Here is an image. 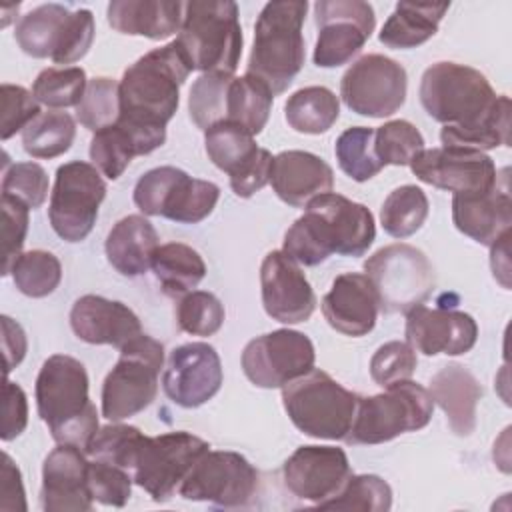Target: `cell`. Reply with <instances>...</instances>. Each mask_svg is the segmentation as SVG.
<instances>
[{
	"label": "cell",
	"mask_w": 512,
	"mask_h": 512,
	"mask_svg": "<svg viewBox=\"0 0 512 512\" xmlns=\"http://www.w3.org/2000/svg\"><path fill=\"white\" fill-rule=\"evenodd\" d=\"M192 66L176 40L154 48L128 66L118 82L120 124L132 138L138 156L166 142V124L178 110L180 86Z\"/></svg>",
	"instance_id": "6da1fadb"
},
{
	"label": "cell",
	"mask_w": 512,
	"mask_h": 512,
	"mask_svg": "<svg viewBox=\"0 0 512 512\" xmlns=\"http://www.w3.org/2000/svg\"><path fill=\"white\" fill-rule=\"evenodd\" d=\"M306 212L286 230L282 252L302 266H318L330 258L364 256L376 238L372 212L342 194L326 192L306 206Z\"/></svg>",
	"instance_id": "7a4b0ae2"
},
{
	"label": "cell",
	"mask_w": 512,
	"mask_h": 512,
	"mask_svg": "<svg viewBox=\"0 0 512 512\" xmlns=\"http://www.w3.org/2000/svg\"><path fill=\"white\" fill-rule=\"evenodd\" d=\"M88 384V372L80 360L68 354L44 360L34 386L36 410L58 444L84 450L100 428Z\"/></svg>",
	"instance_id": "3957f363"
},
{
	"label": "cell",
	"mask_w": 512,
	"mask_h": 512,
	"mask_svg": "<svg viewBox=\"0 0 512 512\" xmlns=\"http://www.w3.org/2000/svg\"><path fill=\"white\" fill-rule=\"evenodd\" d=\"M306 12V0H272L264 4L254 24L246 74L264 82L274 96L286 92L304 66L302 26Z\"/></svg>",
	"instance_id": "277c9868"
},
{
	"label": "cell",
	"mask_w": 512,
	"mask_h": 512,
	"mask_svg": "<svg viewBox=\"0 0 512 512\" xmlns=\"http://www.w3.org/2000/svg\"><path fill=\"white\" fill-rule=\"evenodd\" d=\"M426 114L450 128H474L496 110L498 96L488 78L466 64L436 62L422 74L418 88Z\"/></svg>",
	"instance_id": "5b68a950"
},
{
	"label": "cell",
	"mask_w": 512,
	"mask_h": 512,
	"mask_svg": "<svg viewBox=\"0 0 512 512\" xmlns=\"http://www.w3.org/2000/svg\"><path fill=\"white\" fill-rule=\"evenodd\" d=\"M176 42L192 70L234 74L242 54L238 4L230 0L186 2Z\"/></svg>",
	"instance_id": "8992f818"
},
{
	"label": "cell",
	"mask_w": 512,
	"mask_h": 512,
	"mask_svg": "<svg viewBox=\"0 0 512 512\" xmlns=\"http://www.w3.org/2000/svg\"><path fill=\"white\" fill-rule=\"evenodd\" d=\"M360 396L328 372L312 368L282 386V404L292 424L312 438L344 440L354 422Z\"/></svg>",
	"instance_id": "52a82bcc"
},
{
	"label": "cell",
	"mask_w": 512,
	"mask_h": 512,
	"mask_svg": "<svg viewBox=\"0 0 512 512\" xmlns=\"http://www.w3.org/2000/svg\"><path fill=\"white\" fill-rule=\"evenodd\" d=\"M434 402L430 392L404 380L374 396H360L346 444L372 446L390 442L400 434L416 432L432 420Z\"/></svg>",
	"instance_id": "ba28073f"
},
{
	"label": "cell",
	"mask_w": 512,
	"mask_h": 512,
	"mask_svg": "<svg viewBox=\"0 0 512 512\" xmlns=\"http://www.w3.org/2000/svg\"><path fill=\"white\" fill-rule=\"evenodd\" d=\"M96 34L94 14L88 8L68 10L62 4H40L20 16L14 38L24 54L32 58H50L56 64H74L82 60Z\"/></svg>",
	"instance_id": "9c48e42d"
},
{
	"label": "cell",
	"mask_w": 512,
	"mask_h": 512,
	"mask_svg": "<svg viewBox=\"0 0 512 512\" xmlns=\"http://www.w3.org/2000/svg\"><path fill=\"white\" fill-rule=\"evenodd\" d=\"M162 366L164 346L144 332L120 348V358L102 384V416L122 422L146 410L156 400Z\"/></svg>",
	"instance_id": "30bf717a"
},
{
	"label": "cell",
	"mask_w": 512,
	"mask_h": 512,
	"mask_svg": "<svg viewBox=\"0 0 512 512\" xmlns=\"http://www.w3.org/2000/svg\"><path fill=\"white\" fill-rule=\"evenodd\" d=\"M132 198L144 216L198 224L214 212L220 188L210 180L192 178L182 168L158 166L138 178Z\"/></svg>",
	"instance_id": "8fae6325"
},
{
	"label": "cell",
	"mask_w": 512,
	"mask_h": 512,
	"mask_svg": "<svg viewBox=\"0 0 512 512\" xmlns=\"http://www.w3.org/2000/svg\"><path fill=\"white\" fill-rule=\"evenodd\" d=\"M364 274L370 278L380 310L408 312L430 298L436 278L428 256L410 244L396 242L376 250L364 262Z\"/></svg>",
	"instance_id": "7c38bea8"
},
{
	"label": "cell",
	"mask_w": 512,
	"mask_h": 512,
	"mask_svg": "<svg viewBox=\"0 0 512 512\" xmlns=\"http://www.w3.org/2000/svg\"><path fill=\"white\" fill-rule=\"evenodd\" d=\"M210 450V444L192 432L174 430L158 436H142L132 466V482L150 494L154 502H166L180 488L194 462Z\"/></svg>",
	"instance_id": "4fadbf2b"
},
{
	"label": "cell",
	"mask_w": 512,
	"mask_h": 512,
	"mask_svg": "<svg viewBox=\"0 0 512 512\" xmlns=\"http://www.w3.org/2000/svg\"><path fill=\"white\" fill-rule=\"evenodd\" d=\"M104 198L106 182L94 164L72 160L58 166L48 206L52 230L66 242H82L92 232Z\"/></svg>",
	"instance_id": "5bb4252c"
},
{
	"label": "cell",
	"mask_w": 512,
	"mask_h": 512,
	"mask_svg": "<svg viewBox=\"0 0 512 512\" xmlns=\"http://www.w3.org/2000/svg\"><path fill=\"white\" fill-rule=\"evenodd\" d=\"M258 482V470L242 454L208 450L194 462L178 494L184 500L208 502L218 508H240L252 502Z\"/></svg>",
	"instance_id": "9a60e30c"
},
{
	"label": "cell",
	"mask_w": 512,
	"mask_h": 512,
	"mask_svg": "<svg viewBox=\"0 0 512 512\" xmlns=\"http://www.w3.org/2000/svg\"><path fill=\"white\" fill-rule=\"evenodd\" d=\"M406 68L384 54H366L358 58L340 80L344 104L368 118H388L406 102Z\"/></svg>",
	"instance_id": "2e32d148"
},
{
	"label": "cell",
	"mask_w": 512,
	"mask_h": 512,
	"mask_svg": "<svg viewBox=\"0 0 512 512\" xmlns=\"http://www.w3.org/2000/svg\"><path fill=\"white\" fill-rule=\"evenodd\" d=\"M314 16L318 38L312 60L318 68L348 64L376 28L374 8L364 0H318Z\"/></svg>",
	"instance_id": "e0dca14e"
},
{
	"label": "cell",
	"mask_w": 512,
	"mask_h": 512,
	"mask_svg": "<svg viewBox=\"0 0 512 512\" xmlns=\"http://www.w3.org/2000/svg\"><path fill=\"white\" fill-rule=\"evenodd\" d=\"M316 362L312 340L290 328L252 338L242 350V370L258 388H282L310 372Z\"/></svg>",
	"instance_id": "ac0fdd59"
},
{
	"label": "cell",
	"mask_w": 512,
	"mask_h": 512,
	"mask_svg": "<svg viewBox=\"0 0 512 512\" xmlns=\"http://www.w3.org/2000/svg\"><path fill=\"white\" fill-rule=\"evenodd\" d=\"M410 170L420 182L448 190L452 196L488 192L498 184L502 174L488 154L458 146L422 150L410 162Z\"/></svg>",
	"instance_id": "d6986e66"
},
{
	"label": "cell",
	"mask_w": 512,
	"mask_h": 512,
	"mask_svg": "<svg viewBox=\"0 0 512 512\" xmlns=\"http://www.w3.org/2000/svg\"><path fill=\"white\" fill-rule=\"evenodd\" d=\"M222 378V362L214 346L188 342L168 354L162 388L176 406L198 408L216 396Z\"/></svg>",
	"instance_id": "ffe728a7"
},
{
	"label": "cell",
	"mask_w": 512,
	"mask_h": 512,
	"mask_svg": "<svg viewBox=\"0 0 512 512\" xmlns=\"http://www.w3.org/2000/svg\"><path fill=\"white\" fill-rule=\"evenodd\" d=\"M350 474L348 456L336 446H298L282 466L288 492L316 506L336 496Z\"/></svg>",
	"instance_id": "44dd1931"
},
{
	"label": "cell",
	"mask_w": 512,
	"mask_h": 512,
	"mask_svg": "<svg viewBox=\"0 0 512 512\" xmlns=\"http://www.w3.org/2000/svg\"><path fill=\"white\" fill-rule=\"evenodd\" d=\"M260 292L266 314L282 324L306 322L316 308V296L308 278L282 250H272L264 256Z\"/></svg>",
	"instance_id": "7402d4cb"
},
{
	"label": "cell",
	"mask_w": 512,
	"mask_h": 512,
	"mask_svg": "<svg viewBox=\"0 0 512 512\" xmlns=\"http://www.w3.org/2000/svg\"><path fill=\"white\" fill-rule=\"evenodd\" d=\"M404 336L406 342L424 356H460L474 348L478 324L466 312L418 304L406 312Z\"/></svg>",
	"instance_id": "603a6c76"
},
{
	"label": "cell",
	"mask_w": 512,
	"mask_h": 512,
	"mask_svg": "<svg viewBox=\"0 0 512 512\" xmlns=\"http://www.w3.org/2000/svg\"><path fill=\"white\" fill-rule=\"evenodd\" d=\"M88 454L72 444H58L42 464L40 502L46 512L92 510L88 490Z\"/></svg>",
	"instance_id": "cb8c5ba5"
},
{
	"label": "cell",
	"mask_w": 512,
	"mask_h": 512,
	"mask_svg": "<svg viewBox=\"0 0 512 512\" xmlns=\"http://www.w3.org/2000/svg\"><path fill=\"white\" fill-rule=\"evenodd\" d=\"M380 312L378 294L366 274L344 272L322 298L326 322L340 334L360 338L372 332Z\"/></svg>",
	"instance_id": "d4e9b609"
},
{
	"label": "cell",
	"mask_w": 512,
	"mask_h": 512,
	"mask_svg": "<svg viewBox=\"0 0 512 512\" xmlns=\"http://www.w3.org/2000/svg\"><path fill=\"white\" fill-rule=\"evenodd\" d=\"M70 326L82 342L118 350L142 334L138 316L126 304L98 294H84L72 304Z\"/></svg>",
	"instance_id": "484cf974"
},
{
	"label": "cell",
	"mask_w": 512,
	"mask_h": 512,
	"mask_svg": "<svg viewBox=\"0 0 512 512\" xmlns=\"http://www.w3.org/2000/svg\"><path fill=\"white\" fill-rule=\"evenodd\" d=\"M504 168L498 184L480 194L452 196L454 226L478 244L492 246L512 224V198Z\"/></svg>",
	"instance_id": "4316f807"
},
{
	"label": "cell",
	"mask_w": 512,
	"mask_h": 512,
	"mask_svg": "<svg viewBox=\"0 0 512 512\" xmlns=\"http://www.w3.org/2000/svg\"><path fill=\"white\" fill-rule=\"evenodd\" d=\"M270 184L282 202L304 208L316 196L332 192L334 172L324 158L312 152L284 150L272 160Z\"/></svg>",
	"instance_id": "83f0119b"
},
{
	"label": "cell",
	"mask_w": 512,
	"mask_h": 512,
	"mask_svg": "<svg viewBox=\"0 0 512 512\" xmlns=\"http://www.w3.org/2000/svg\"><path fill=\"white\" fill-rule=\"evenodd\" d=\"M184 4L178 0H112L106 18L120 34L164 40L180 30Z\"/></svg>",
	"instance_id": "f1b7e54d"
},
{
	"label": "cell",
	"mask_w": 512,
	"mask_h": 512,
	"mask_svg": "<svg viewBox=\"0 0 512 512\" xmlns=\"http://www.w3.org/2000/svg\"><path fill=\"white\" fill-rule=\"evenodd\" d=\"M432 402L442 408L450 430L458 436H470L476 428V406L482 386L476 376L460 364L440 368L430 380Z\"/></svg>",
	"instance_id": "f546056e"
},
{
	"label": "cell",
	"mask_w": 512,
	"mask_h": 512,
	"mask_svg": "<svg viewBox=\"0 0 512 512\" xmlns=\"http://www.w3.org/2000/svg\"><path fill=\"white\" fill-rule=\"evenodd\" d=\"M158 232L142 214H128L120 218L106 236V258L110 266L128 278L142 276L158 248Z\"/></svg>",
	"instance_id": "4dcf8cb0"
},
{
	"label": "cell",
	"mask_w": 512,
	"mask_h": 512,
	"mask_svg": "<svg viewBox=\"0 0 512 512\" xmlns=\"http://www.w3.org/2000/svg\"><path fill=\"white\" fill-rule=\"evenodd\" d=\"M450 4L398 2L384 22L378 40L394 50H408L424 44L438 32V24Z\"/></svg>",
	"instance_id": "1f68e13d"
},
{
	"label": "cell",
	"mask_w": 512,
	"mask_h": 512,
	"mask_svg": "<svg viewBox=\"0 0 512 512\" xmlns=\"http://www.w3.org/2000/svg\"><path fill=\"white\" fill-rule=\"evenodd\" d=\"M164 294L184 296L192 292L206 276V264L202 256L184 242L160 244L150 264Z\"/></svg>",
	"instance_id": "d6a6232c"
},
{
	"label": "cell",
	"mask_w": 512,
	"mask_h": 512,
	"mask_svg": "<svg viewBox=\"0 0 512 512\" xmlns=\"http://www.w3.org/2000/svg\"><path fill=\"white\" fill-rule=\"evenodd\" d=\"M284 116L300 134H324L340 116L338 96L326 86H306L288 96Z\"/></svg>",
	"instance_id": "836d02e7"
},
{
	"label": "cell",
	"mask_w": 512,
	"mask_h": 512,
	"mask_svg": "<svg viewBox=\"0 0 512 512\" xmlns=\"http://www.w3.org/2000/svg\"><path fill=\"white\" fill-rule=\"evenodd\" d=\"M274 94L258 78L244 74L232 76L226 98V120L246 128L252 136L260 134L268 122Z\"/></svg>",
	"instance_id": "e575fe53"
},
{
	"label": "cell",
	"mask_w": 512,
	"mask_h": 512,
	"mask_svg": "<svg viewBox=\"0 0 512 512\" xmlns=\"http://www.w3.org/2000/svg\"><path fill=\"white\" fill-rule=\"evenodd\" d=\"M76 138V122L68 112H40L24 130L22 146L32 158H56L70 150Z\"/></svg>",
	"instance_id": "d590c367"
},
{
	"label": "cell",
	"mask_w": 512,
	"mask_h": 512,
	"mask_svg": "<svg viewBox=\"0 0 512 512\" xmlns=\"http://www.w3.org/2000/svg\"><path fill=\"white\" fill-rule=\"evenodd\" d=\"M204 148L210 162L228 178L238 174L258 152L254 136L232 122H218L204 130Z\"/></svg>",
	"instance_id": "8d00e7d4"
},
{
	"label": "cell",
	"mask_w": 512,
	"mask_h": 512,
	"mask_svg": "<svg viewBox=\"0 0 512 512\" xmlns=\"http://www.w3.org/2000/svg\"><path fill=\"white\" fill-rule=\"evenodd\" d=\"M428 208L424 190L416 184H404L386 196L380 208V224L386 234L408 238L422 228L428 218Z\"/></svg>",
	"instance_id": "74e56055"
},
{
	"label": "cell",
	"mask_w": 512,
	"mask_h": 512,
	"mask_svg": "<svg viewBox=\"0 0 512 512\" xmlns=\"http://www.w3.org/2000/svg\"><path fill=\"white\" fill-rule=\"evenodd\" d=\"M440 140L444 146L472 148L480 152L498 146H510V98L500 94L494 114L484 124L466 130L442 126Z\"/></svg>",
	"instance_id": "f35d334b"
},
{
	"label": "cell",
	"mask_w": 512,
	"mask_h": 512,
	"mask_svg": "<svg viewBox=\"0 0 512 512\" xmlns=\"http://www.w3.org/2000/svg\"><path fill=\"white\" fill-rule=\"evenodd\" d=\"M334 154L340 170L354 182H366L384 168L374 152V128L368 126L346 128L336 138Z\"/></svg>",
	"instance_id": "ab89813d"
},
{
	"label": "cell",
	"mask_w": 512,
	"mask_h": 512,
	"mask_svg": "<svg viewBox=\"0 0 512 512\" xmlns=\"http://www.w3.org/2000/svg\"><path fill=\"white\" fill-rule=\"evenodd\" d=\"M10 274L14 286L24 296L44 298L58 288L62 280V264L52 252L36 248L22 252L16 258Z\"/></svg>",
	"instance_id": "60d3db41"
},
{
	"label": "cell",
	"mask_w": 512,
	"mask_h": 512,
	"mask_svg": "<svg viewBox=\"0 0 512 512\" xmlns=\"http://www.w3.org/2000/svg\"><path fill=\"white\" fill-rule=\"evenodd\" d=\"M318 508L388 512L392 508V488L376 474H350L340 492Z\"/></svg>",
	"instance_id": "b9f144b4"
},
{
	"label": "cell",
	"mask_w": 512,
	"mask_h": 512,
	"mask_svg": "<svg viewBox=\"0 0 512 512\" xmlns=\"http://www.w3.org/2000/svg\"><path fill=\"white\" fill-rule=\"evenodd\" d=\"M88 86V78L84 68L80 66H52L42 70L34 84L32 94L36 100L50 110L58 108H70L78 106L84 90Z\"/></svg>",
	"instance_id": "7bdbcfd3"
},
{
	"label": "cell",
	"mask_w": 512,
	"mask_h": 512,
	"mask_svg": "<svg viewBox=\"0 0 512 512\" xmlns=\"http://www.w3.org/2000/svg\"><path fill=\"white\" fill-rule=\"evenodd\" d=\"M232 76L234 74L210 72L194 80L188 96V112L190 120L200 130H208L210 126L226 120V98Z\"/></svg>",
	"instance_id": "ee69618b"
},
{
	"label": "cell",
	"mask_w": 512,
	"mask_h": 512,
	"mask_svg": "<svg viewBox=\"0 0 512 512\" xmlns=\"http://www.w3.org/2000/svg\"><path fill=\"white\" fill-rule=\"evenodd\" d=\"M424 150V136L408 120H390L374 130V152L382 166H410Z\"/></svg>",
	"instance_id": "f6af8a7d"
},
{
	"label": "cell",
	"mask_w": 512,
	"mask_h": 512,
	"mask_svg": "<svg viewBox=\"0 0 512 512\" xmlns=\"http://www.w3.org/2000/svg\"><path fill=\"white\" fill-rule=\"evenodd\" d=\"M134 156L138 152L132 138L116 122L94 132L90 140V160L108 180H118Z\"/></svg>",
	"instance_id": "bcb514c9"
},
{
	"label": "cell",
	"mask_w": 512,
	"mask_h": 512,
	"mask_svg": "<svg viewBox=\"0 0 512 512\" xmlns=\"http://www.w3.org/2000/svg\"><path fill=\"white\" fill-rule=\"evenodd\" d=\"M142 436L144 432H140V428L136 426L112 422L96 430V434L90 438L84 452L90 458L120 466L130 474V466Z\"/></svg>",
	"instance_id": "7dc6e473"
},
{
	"label": "cell",
	"mask_w": 512,
	"mask_h": 512,
	"mask_svg": "<svg viewBox=\"0 0 512 512\" xmlns=\"http://www.w3.org/2000/svg\"><path fill=\"white\" fill-rule=\"evenodd\" d=\"M120 114V94L118 82L108 76H96L88 80L84 96L76 106V120L92 130L98 132L118 120Z\"/></svg>",
	"instance_id": "c3c4849f"
},
{
	"label": "cell",
	"mask_w": 512,
	"mask_h": 512,
	"mask_svg": "<svg viewBox=\"0 0 512 512\" xmlns=\"http://www.w3.org/2000/svg\"><path fill=\"white\" fill-rule=\"evenodd\" d=\"M226 318L224 304L206 290H192L176 304V324L182 332L192 336L216 334Z\"/></svg>",
	"instance_id": "681fc988"
},
{
	"label": "cell",
	"mask_w": 512,
	"mask_h": 512,
	"mask_svg": "<svg viewBox=\"0 0 512 512\" xmlns=\"http://www.w3.org/2000/svg\"><path fill=\"white\" fill-rule=\"evenodd\" d=\"M2 194L16 198L28 208H40L48 198V174L36 162H14L4 160L2 170Z\"/></svg>",
	"instance_id": "f907efd6"
},
{
	"label": "cell",
	"mask_w": 512,
	"mask_h": 512,
	"mask_svg": "<svg viewBox=\"0 0 512 512\" xmlns=\"http://www.w3.org/2000/svg\"><path fill=\"white\" fill-rule=\"evenodd\" d=\"M418 366L416 350L408 342L392 340L382 344L370 358V376L382 386H394L398 382L410 380Z\"/></svg>",
	"instance_id": "816d5d0a"
},
{
	"label": "cell",
	"mask_w": 512,
	"mask_h": 512,
	"mask_svg": "<svg viewBox=\"0 0 512 512\" xmlns=\"http://www.w3.org/2000/svg\"><path fill=\"white\" fill-rule=\"evenodd\" d=\"M88 490L96 502L122 508L132 494V476L120 466L92 458L88 464Z\"/></svg>",
	"instance_id": "f5cc1de1"
},
{
	"label": "cell",
	"mask_w": 512,
	"mask_h": 512,
	"mask_svg": "<svg viewBox=\"0 0 512 512\" xmlns=\"http://www.w3.org/2000/svg\"><path fill=\"white\" fill-rule=\"evenodd\" d=\"M38 114L40 102L30 90L18 84H2V140H8L16 132H22Z\"/></svg>",
	"instance_id": "db71d44e"
},
{
	"label": "cell",
	"mask_w": 512,
	"mask_h": 512,
	"mask_svg": "<svg viewBox=\"0 0 512 512\" xmlns=\"http://www.w3.org/2000/svg\"><path fill=\"white\" fill-rule=\"evenodd\" d=\"M2 206V236H4V260H2V276H8L16 258L22 254V246L28 232V206L18 202L16 198L4 196L0 198Z\"/></svg>",
	"instance_id": "11a10c76"
},
{
	"label": "cell",
	"mask_w": 512,
	"mask_h": 512,
	"mask_svg": "<svg viewBox=\"0 0 512 512\" xmlns=\"http://www.w3.org/2000/svg\"><path fill=\"white\" fill-rule=\"evenodd\" d=\"M274 156L266 148H258L256 156L234 176H230V188L238 198H250L270 182Z\"/></svg>",
	"instance_id": "9f6ffc18"
},
{
	"label": "cell",
	"mask_w": 512,
	"mask_h": 512,
	"mask_svg": "<svg viewBox=\"0 0 512 512\" xmlns=\"http://www.w3.org/2000/svg\"><path fill=\"white\" fill-rule=\"evenodd\" d=\"M4 422H2V440L10 442L20 436L28 424V398L26 392L12 380H4Z\"/></svg>",
	"instance_id": "6f0895ef"
},
{
	"label": "cell",
	"mask_w": 512,
	"mask_h": 512,
	"mask_svg": "<svg viewBox=\"0 0 512 512\" xmlns=\"http://www.w3.org/2000/svg\"><path fill=\"white\" fill-rule=\"evenodd\" d=\"M26 494L22 484L20 468L14 464V460L2 452V464H0V510L6 512H26Z\"/></svg>",
	"instance_id": "680465c9"
},
{
	"label": "cell",
	"mask_w": 512,
	"mask_h": 512,
	"mask_svg": "<svg viewBox=\"0 0 512 512\" xmlns=\"http://www.w3.org/2000/svg\"><path fill=\"white\" fill-rule=\"evenodd\" d=\"M2 350L6 360V376L24 360L28 350V340L24 334V328L12 320L10 316H2Z\"/></svg>",
	"instance_id": "91938a15"
},
{
	"label": "cell",
	"mask_w": 512,
	"mask_h": 512,
	"mask_svg": "<svg viewBox=\"0 0 512 512\" xmlns=\"http://www.w3.org/2000/svg\"><path fill=\"white\" fill-rule=\"evenodd\" d=\"M508 246H510V230L504 232L492 246H490V266L494 272V278L508 290L510 288V258H508Z\"/></svg>",
	"instance_id": "94428289"
}]
</instances>
